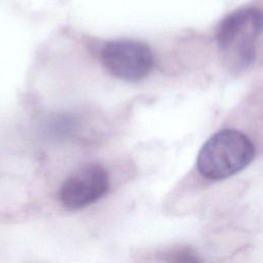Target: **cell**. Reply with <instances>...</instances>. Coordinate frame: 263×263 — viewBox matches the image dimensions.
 I'll list each match as a JSON object with an SVG mask.
<instances>
[{"label":"cell","instance_id":"cell-3","mask_svg":"<svg viewBox=\"0 0 263 263\" xmlns=\"http://www.w3.org/2000/svg\"><path fill=\"white\" fill-rule=\"evenodd\" d=\"M104 67L115 77L129 82L145 78L153 68L151 49L143 42L130 39L106 43L101 52Z\"/></svg>","mask_w":263,"mask_h":263},{"label":"cell","instance_id":"cell-1","mask_svg":"<svg viewBox=\"0 0 263 263\" xmlns=\"http://www.w3.org/2000/svg\"><path fill=\"white\" fill-rule=\"evenodd\" d=\"M259 9L241 8L227 15L218 29L217 43L222 63L232 72H241L256 61L262 36Z\"/></svg>","mask_w":263,"mask_h":263},{"label":"cell","instance_id":"cell-4","mask_svg":"<svg viewBox=\"0 0 263 263\" xmlns=\"http://www.w3.org/2000/svg\"><path fill=\"white\" fill-rule=\"evenodd\" d=\"M109 189V175L98 163H85L73 172L62 184L60 200L70 210L87 206L99 200Z\"/></svg>","mask_w":263,"mask_h":263},{"label":"cell","instance_id":"cell-2","mask_svg":"<svg viewBox=\"0 0 263 263\" xmlns=\"http://www.w3.org/2000/svg\"><path fill=\"white\" fill-rule=\"evenodd\" d=\"M255 156V146L236 129H222L212 136L200 149L197 168L211 180L228 178L243 170Z\"/></svg>","mask_w":263,"mask_h":263}]
</instances>
